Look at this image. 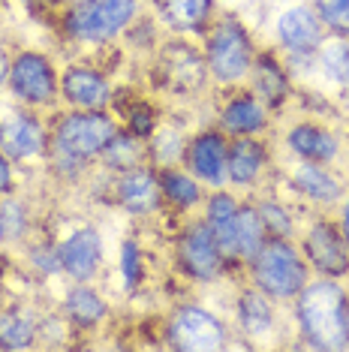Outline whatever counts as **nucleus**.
Returning a JSON list of instances; mask_svg holds the SVG:
<instances>
[{
	"mask_svg": "<svg viewBox=\"0 0 349 352\" xmlns=\"http://www.w3.org/2000/svg\"><path fill=\"white\" fill-rule=\"evenodd\" d=\"M298 325L301 334L316 349L349 346V298L335 280L304 283L298 292Z\"/></svg>",
	"mask_w": 349,
	"mask_h": 352,
	"instance_id": "obj_1",
	"label": "nucleus"
},
{
	"mask_svg": "<svg viewBox=\"0 0 349 352\" xmlns=\"http://www.w3.org/2000/svg\"><path fill=\"white\" fill-rule=\"evenodd\" d=\"M253 280L271 298H292L304 289L307 265L286 238H271L253 259Z\"/></svg>",
	"mask_w": 349,
	"mask_h": 352,
	"instance_id": "obj_2",
	"label": "nucleus"
},
{
	"mask_svg": "<svg viewBox=\"0 0 349 352\" xmlns=\"http://www.w3.org/2000/svg\"><path fill=\"white\" fill-rule=\"evenodd\" d=\"M136 0H78L67 15V30L82 43H106L133 21Z\"/></svg>",
	"mask_w": 349,
	"mask_h": 352,
	"instance_id": "obj_3",
	"label": "nucleus"
},
{
	"mask_svg": "<svg viewBox=\"0 0 349 352\" xmlns=\"http://www.w3.org/2000/svg\"><path fill=\"white\" fill-rule=\"evenodd\" d=\"M115 121L102 111H87V115H67L58 126V151L76 160H87L102 154V148L112 142Z\"/></svg>",
	"mask_w": 349,
	"mask_h": 352,
	"instance_id": "obj_4",
	"label": "nucleus"
},
{
	"mask_svg": "<svg viewBox=\"0 0 349 352\" xmlns=\"http://www.w3.org/2000/svg\"><path fill=\"white\" fill-rule=\"evenodd\" d=\"M169 340L184 352H217L226 346V328L214 314L202 307H181L169 325Z\"/></svg>",
	"mask_w": 349,
	"mask_h": 352,
	"instance_id": "obj_5",
	"label": "nucleus"
},
{
	"mask_svg": "<svg viewBox=\"0 0 349 352\" xmlns=\"http://www.w3.org/2000/svg\"><path fill=\"white\" fill-rule=\"evenodd\" d=\"M208 69L220 82H235L250 69V39L241 25L223 21L208 43Z\"/></svg>",
	"mask_w": 349,
	"mask_h": 352,
	"instance_id": "obj_6",
	"label": "nucleus"
},
{
	"mask_svg": "<svg viewBox=\"0 0 349 352\" xmlns=\"http://www.w3.org/2000/svg\"><path fill=\"white\" fill-rule=\"evenodd\" d=\"M178 256H181V265L187 268V274L196 280H214L220 274L223 253H220V247L205 223H196V226H190L184 235H181Z\"/></svg>",
	"mask_w": 349,
	"mask_h": 352,
	"instance_id": "obj_7",
	"label": "nucleus"
},
{
	"mask_svg": "<svg viewBox=\"0 0 349 352\" xmlns=\"http://www.w3.org/2000/svg\"><path fill=\"white\" fill-rule=\"evenodd\" d=\"M10 82L25 102H49L58 94L54 69L43 54H21L10 67Z\"/></svg>",
	"mask_w": 349,
	"mask_h": 352,
	"instance_id": "obj_8",
	"label": "nucleus"
},
{
	"mask_svg": "<svg viewBox=\"0 0 349 352\" xmlns=\"http://www.w3.org/2000/svg\"><path fill=\"white\" fill-rule=\"evenodd\" d=\"M307 256H311L313 268L325 277H344L349 274V247L346 238L337 232V226L331 223H316L307 232Z\"/></svg>",
	"mask_w": 349,
	"mask_h": 352,
	"instance_id": "obj_9",
	"label": "nucleus"
},
{
	"mask_svg": "<svg viewBox=\"0 0 349 352\" xmlns=\"http://www.w3.org/2000/svg\"><path fill=\"white\" fill-rule=\"evenodd\" d=\"M100 256H102L100 235L93 229H78L67 238V244L60 247V265L73 280L85 283V280H91L97 274Z\"/></svg>",
	"mask_w": 349,
	"mask_h": 352,
	"instance_id": "obj_10",
	"label": "nucleus"
},
{
	"mask_svg": "<svg viewBox=\"0 0 349 352\" xmlns=\"http://www.w3.org/2000/svg\"><path fill=\"white\" fill-rule=\"evenodd\" d=\"M277 34H280L283 45L295 54H313L322 43V21L319 15L307 6H295L286 10L277 21Z\"/></svg>",
	"mask_w": 349,
	"mask_h": 352,
	"instance_id": "obj_11",
	"label": "nucleus"
},
{
	"mask_svg": "<svg viewBox=\"0 0 349 352\" xmlns=\"http://www.w3.org/2000/svg\"><path fill=\"white\" fill-rule=\"evenodd\" d=\"M45 133L30 115H12L0 124V151L12 160H27L43 154Z\"/></svg>",
	"mask_w": 349,
	"mask_h": 352,
	"instance_id": "obj_12",
	"label": "nucleus"
},
{
	"mask_svg": "<svg viewBox=\"0 0 349 352\" xmlns=\"http://www.w3.org/2000/svg\"><path fill=\"white\" fill-rule=\"evenodd\" d=\"M226 157H229V148L220 133H202L199 139H193V145H190V166H193V172L199 175L202 181L214 184V187H223V181L229 178Z\"/></svg>",
	"mask_w": 349,
	"mask_h": 352,
	"instance_id": "obj_13",
	"label": "nucleus"
},
{
	"mask_svg": "<svg viewBox=\"0 0 349 352\" xmlns=\"http://www.w3.org/2000/svg\"><path fill=\"white\" fill-rule=\"evenodd\" d=\"M163 76L172 91L190 94L205 82V60L190 45H172L163 58Z\"/></svg>",
	"mask_w": 349,
	"mask_h": 352,
	"instance_id": "obj_14",
	"label": "nucleus"
},
{
	"mask_svg": "<svg viewBox=\"0 0 349 352\" xmlns=\"http://www.w3.org/2000/svg\"><path fill=\"white\" fill-rule=\"evenodd\" d=\"M117 196L130 214H150L160 205V181L145 169H130L117 184Z\"/></svg>",
	"mask_w": 349,
	"mask_h": 352,
	"instance_id": "obj_15",
	"label": "nucleus"
},
{
	"mask_svg": "<svg viewBox=\"0 0 349 352\" xmlns=\"http://www.w3.org/2000/svg\"><path fill=\"white\" fill-rule=\"evenodd\" d=\"M60 91H63V97L73 102V106H82V109H102L109 102L106 78L91 73V69H82V67L67 69Z\"/></svg>",
	"mask_w": 349,
	"mask_h": 352,
	"instance_id": "obj_16",
	"label": "nucleus"
},
{
	"mask_svg": "<svg viewBox=\"0 0 349 352\" xmlns=\"http://www.w3.org/2000/svg\"><path fill=\"white\" fill-rule=\"evenodd\" d=\"M235 217H238V205L232 196L226 193H217L211 196L208 202V223L205 226L211 229L214 241H217L223 259H235Z\"/></svg>",
	"mask_w": 349,
	"mask_h": 352,
	"instance_id": "obj_17",
	"label": "nucleus"
},
{
	"mask_svg": "<svg viewBox=\"0 0 349 352\" xmlns=\"http://www.w3.org/2000/svg\"><path fill=\"white\" fill-rule=\"evenodd\" d=\"M289 148L311 163H328L337 154V139L313 124H301L289 133Z\"/></svg>",
	"mask_w": 349,
	"mask_h": 352,
	"instance_id": "obj_18",
	"label": "nucleus"
},
{
	"mask_svg": "<svg viewBox=\"0 0 349 352\" xmlns=\"http://www.w3.org/2000/svg\"><path fill=\"white\" fill-rule=\"evenodd\" d=\"M295 187L301 190L304 196L316 199V202H337L344 196V187L335 175H328L319 163H304L295 169Z\"/></svg>",
	"mask_w": 349,
	"mask_h": 352,
	"instance_id": "obj_19",
	"label": "nucleus"
},
{
	"mask_svg": "<svg viewBox=\"0 0 349 352\" xmlns=\"http://www.w3.org/2000/svg\"><path fill=\"white\" fill-rule=\"evenodd\" d=\"M262 163H265V154H262L256 139H238L232 148H229L226 157V175L235 184H250L259 175Z\"/></svg>",
	"mask_w": 349,
	"mask_h": 352,
	"instance_id": "obj_20",
	"label": "nucleus"
},
{
	"mask_svg": "<svg viewBox=\"0 0 349 352\" xmlns=\"http://www.w3.org/2000/svg\"><path fill=\"white\" fill-rule=\"evenodd\" d=\"M265 244V223H262L256 208H238V217H235V253L241 259L253 262L256 253Z\"/></svg>",
	"mask_w": 349,
	"mask_h": 352,
	"instance_id": "obj_21",
	"label": "nucleus"
},
{
	"mask_svg": "<svg viewBox=\"0 0 349 352\" xmlns=\"http://www.w3.org/2000/svg\"><path fill=\"white\" fill-rule=\"evenodd\" d=\"M166 25L174 30H196L208 19L211 0H157Z\"/></svg>",
	"mask_w": 349,
	"mask_h": 352,
	"instance_id": "obj_22",
	"label": "nucleus"
},
{
	"mask_svg": "<svg viewBox=\"0 0 349 352\" xmlns=\"http://www.w3.org/2000/svg\"><path fill=\"white\" fill-rule=\"evenodd\" d=\"M223 126L229 133L250 135L265 126V111H262V106L253 97H235L223 109Z\"/></svg>",
	"mask_w": 349,
	"mask_h": 352,
	"instance_id": "obj_23",
	"label": "nucleus"
},
{
	"mask_svg": "<svg viewBox=\"0 0 349 352\" xmlns=\"http://www.w3.org/2000/svg\"><path fill=\"white\" fill-rule=\"evenodd\" d=\"M238 316H241V325L247 334H265L274 322V307L271 301L265 298V292H244L241 301H238Z\"/></svg>",
	"mask_w": 349,
	"mask_h": 352,
	"instance_id": "obj_24",
	"label": "nucleus"
},
{
	"mask_svg": "<svg viewBox=\"0 0 349 352\" xmlns=\"http://www.w3.org/2000/svg\"><path fill=\"white\" fill-rule=\"evenodd\" d=\"M67 314L78 325H97L106 316V301L93 289H87V286H76L67 298Z\"/></svg>",
	"mask_w": 349,
	"mask_h": 352,
	"instance_id": "obj_25",
	"label": "nucleus"
},
{
	"mask_svg": "<svg viewBox=\"0 0 349 352\" xmlns=\"http://www.w3.org/2000/svg\"><path fill=\"white\" fill-rule=\"evenodd\" d=\"M102 160H106L109 169H121V172L136 169V163L142 160L139 139L133 133H115L112 142L102 148Z\"/></svg>",
	"mask_w": 349,
	"mask_h": 352,
	"instance_id": "obj_26",
	"label": "nucleus"
},
{
	"mask_svg": "<svg viewBox=\"0 0 349 352\" xmlns=\"http://www.w3.org/2000/svg\"><path fill=\"white\" fill-rule=\"evenodd\" d=\"M319 67L337 85H349V43L344 39H325L319 43Z\"/></svg>",
	"mask_w": 349,
	"mask_h": 352,
	"instance_id": "obj_27",
	"label": "nucleus"
},
{
	"mask_svg": "<svg viewBox=\"0 0 349 352\" xmlns=\"http://www.w3.org/2000/svg\"><path fill=\"white\" fill-rule=\"evenodd\" d=\"M34 334H36L34 319L27 314H21V310H10V314L0 316V343H3V346L25 349V346H30Z\"/></svg>",
	"mask_w": 349,
	"mask_h": 352,
	"instance_id": "obj_28",
	"label": "nucleus"
},
{
	"mask_svg": "<svg viewBox=\"0 0 349 352\" xmlns=\"http://www.w3.org/2000/svg\"><path fill=\"white\" fill-rule=\"evenodd\" d=\"M160 190L172 199L174 205H181V208L196 205V202H199V196H202L199 193V184H196L193 178H187V175H181V172H166L163 181H160Z\"/></svg>",
	"mask_w": 349,
	"mask_h": 352,
	"instance_id": "obj_29",
	"label": "nucleus"
},
{
	"mask_svg": "<svg viewBox=\"0 0 349 352\" xmlns=\"http://www.w3.org/2000/svg\"><path fill=\"white\" fill-rule=\"evenodd\" d=\"M256 91L265 97L268 102H277L283 100V94H286V78H283V73L277 69L274 60H262L256 67Z\"/></svg>",
	"mask_w": 349,
	"mask_h": 352,
	"instance_id": "obj_30",
	"label": "nucleus"
},
{
	"mask_svg": "<svg viewBox=\"0 0 349 352\" xmlns=\"http://www.w3.org/2000/svg\"><path fill=\"white\" fill-rule=\"evenodd\" d=\"M316 15L335 34L349 36V0H316Z\"/></svg>",
	"mask_w": 349,
	"mask_h": 352,
	"instance_id": "obj_31",
	"label": "nucleus"
},
{
	"mask_svg": "<svg viewBox=\"0 0 349 352\" xmlns=\"http://www.w3.org/2000/svg\"><path fill=\"white\" fill-rule=\"evenodd\" d=\"M256 211H259L262 223H265V229H271L274 238H286L289 232H292V217H289V211H283V208L277 205V202H262Z\"/></svg>",
	"mask_w": 349,
	"mask_h": 352,
	"instance_id": "obj_32",
	"label": "nucleus"
},
{
	"mask_svg": "<svg viewBox=\"0 0 349 352\" xmlns=\"http://www.w3.org/2000/svg\"><path fill=\"white\" fill-rule=\"evenodd\" d=\"M121 268H124V280L126 286H139V277H142V256H139V247L133 241H126L121 247Z\"/></svg>",
	"mask_w": 349,
	"mask_h": 352,
	"instance_id": "obj_33",
	"label": "nucleus"
},
{
	"mask_svg": "<svg viewBox=\"0 0 349 352\" xmlns=\"http://www.w3.org/2000/svg\"><path fill=\"white\" fill-rule=\"evenodd\" d=\"M30 259H34V265L39 271H45V274H54V271H60V250H54V247H34L30 250Z\"/></svg>",
	"mask_w": 349,
	"mask_h": 352,
	"instance_id": "obj_34",
	"label": "nucleus"
},
{
	"mask_svg": "<svg viewBox=\"0 0 349 352\" xmlns=\"http://www.w3.org/2000/svg\"><path fill=\"white\" fill-rule=\"evenodd\" d=\"M154 154L157 160H163V163H172L174 157L181 154V135L178 133H163V135H157L154 139Z\"/></svg>",
	"mask_w": 349,
	"mask_h": 352,
	"instance_id": "obj_35",
	"label": "nucleus"
},
{
	"mask_svg": "<svg viewBox=\"0 0 349 352\" xmlns=\"http://www.w3.org/2000/svg\"><path fill=\"white\" fill-rule=\"evenodd\" d=\"M0 214H3V229H6V235H21V229H25V211H21V205H3L0 208Z\"/></svg>",
	"mask_w": 349,
	"mask_h": 352,
	"instance_id": "obj_36",
	"label": "nucleus"
},
{
	"mask_svg": "<svg viewBox=\"0 0 349 352\" xmlns=\"http://www.w3.org/2000/svg\"><path fill=\"white\" fill-rule=\"evenodd\" d=\"M130 133L136 139H150V133H154V115L148 109H136L130 115Z\"/></svg>",
	"mask_w": 349,
	"mask_h": 352,
	"instance_id": "obj_37",
	"label": "nucleus"
},
{
	"mask_svg": "<svg viewBox=\"0 0 349 352\" xmlns=\"http://www.w3.org/2000/svg\"><path fill=\"white\" fill-rule=\"evenodd\" d=\"M10 187V163H6V157L0 154V193Z\"/></svg>",
	"mask_w": 349,
	"mask_h": 352,
	"instance_id": "obj_38",
	"label": "nucleus"
},
{
	"mask_svg": "<svg viewBox=\"0 0 349 352\" xmlns=\"http://www.w3.org/2000/svg\"><path fill=\"white\" fill-rule=\"evenodd\" d=\"M344 238H346V247H349V199L344 205Z\"/></svg>",
	"mask_w": 349,
	"mask_h": 352,
	"instance_id": "obj_39",
	"label": "nucleus"
},
{
	"mask_svg": "<svg viewBox=\"0 0 349 352\" xmlns=\"http://www.w3.org/2000/svg\"><path fill=\"white\" fill-rule=\"evenodd\" d=\"M6 73H10V63H6V54L0 52V85H3V78H6Z\"/></svg>",
	"mask_w": 349,
	"mask_h": 352,
	"instance_id": "obj_40",
	"label": "nucleus"
},
{
	"mask_svg": "<svg viewBox=\"0 0 349 352\" xmlns=\"http://www.w3.org/2000/svg\"><path fill=\"white\" fill-rule=\"evenodd\" d=\"M3 235H6V229H3V214H0V241H3Z\"/></svg>",
	"mask_w": 349,
	"mask_h": 352,
	"instance_id": "obj_41",
	"label": "nucleus"
}]
</instances>
